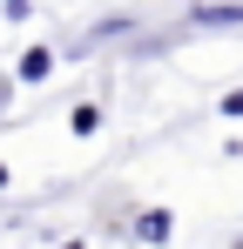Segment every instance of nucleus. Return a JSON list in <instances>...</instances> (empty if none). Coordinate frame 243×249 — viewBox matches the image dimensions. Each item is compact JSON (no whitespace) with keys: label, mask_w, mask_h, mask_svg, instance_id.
I'll use <instances>...</instances> for the list:
<instances>
[{"label":"nucleus","mask_w":243,"mask_h":249,"mask_svg":"<svg viewBox=\"0 0 243 249\" xmlns=\"http://www.w3.org/2000/svg\"><path fill=\"white\" fill-rule=\"evenodd\" d=\"M47 68H54L47 47H27V54H20V81H47Z\"/></svg>","instance_id":"obj_1"},{"label":"nucleus","mask_w":243,"mask_h":249,"mask_svg":"<svg viewBox=\"0 0 243 249\" xmlns=\"http://www.w3.org/2000/svg\"><path fill=\"white\" fill-rule=\"evenodd\" d=\"M135 229H142V243H162V236H169V215H162V209H149Z\"/></svg>","instance_id":"obj_2"},{"label":"nucleus","mask_w":243,"mask_h":249,"mask_svg":"<svg viewBox=\"0 0 243 249\" xmlns=\"http://www.w3.org/2000/svg\"><path fill=\"white\" fill-rule=\"evenodd\" d=\"M0 182H7V168H0Z\"/></svg>","instance_id":"obj_3"}]
</instances>
